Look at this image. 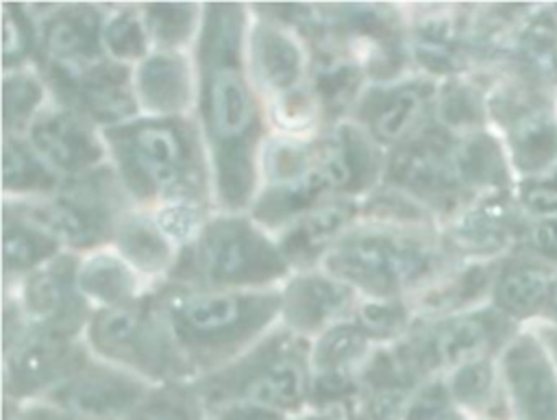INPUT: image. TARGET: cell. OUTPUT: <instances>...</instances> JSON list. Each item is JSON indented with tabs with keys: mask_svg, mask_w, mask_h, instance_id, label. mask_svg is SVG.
I'll list each match as a JSON object with an SVG mask.
<instances>
[{
	"mask_svg": "<svg viewBox=\"0 0 557 420\" xmlns=\"http://www.w3.org/2000/svg\"><path fill=\"white\" fill-rule=\"evenodd\" d=\"M126 183L139 196L185 194L200 185L194 144L174 120H144L107 131Z\"/></svg>",
	"mask_w": 557,
	"mask_h": 420,
	"instance_id": "obj_1",
	"label": "cell"
},
{
	"mask_svg": "<svg viewBox=\"0 0 557 420\" xmlns=\"http://www.w3.org/2000/svg\"><path fill=\"white\" fill-rule=\"evenodd\" d=\"M281 307L276 294L176 292L165 298L172 331L194 350L215 353L252 337Z\"/></svg>",
	"mask_w": 557,
	"mask_h": 420,
	"instance_id": "obj_2",
	"label": "cell"
},
{
	"mask_svg": "<svg viewBox=\"0 0 557 420\" xmlns=\"http://www.w3.org/2000/svg\"><path fill=\"white\" fill-rule=\"evenodd\" d=\"M435 265V252L424 242L394 233H359L339 242L326 268L372 294H394L424 279Z\"/></svg>",
	"mask_w": 557,
	"mask_h": 420,
	"instance_id": "obj_3",
	"label": "cell"
},
{
	"mask_svg": "<svg viewBox=\"0 0 557 420\" xmlns=\"http://www.w3.org/2000/svg\"><path fill=\"white\" fill-rule=\"evenodd\" d=\"M196 265L211 285H252L285 272V255L239 218L211 222L196 252Z\"/></svg>",
	"mask_w": 557,
	"mask_h": 420,
	"instance_id": "obj_4",
	"label": "cell"
},
{
	"mask_svg": "<svg viewBox=\"0 0 557 420\" xmlns=\"http://www.w3.org/2000/svg\"><path fill=\"white\" fill-rule=\"evenodd\" d=\"M220 396H237L244 405L268 411L298 409L307 396V370L302 357L285 344H270L237 370L228 383H220Z\"/></svg>",
	"mask_w": 557,
	"mask_h": 420,
	"instance_id": "obj_5",
	"label": "cell"
},
{
	"mask_svg": "<svg viewBox=\"0 0 557 420\" xmlns=\"http://www.w3.org/2000/svg\"><path fill=\"white\" fill-rule=\"evenodd\" d=\"M94 346L113 359L131 363L150 374L170 372L174 353L157 322L135 307H111L91 322Z\"/></svg>",
	"mask_w": 557,
	"mask_h": 420,
	"instance_id": "obj_6",
	"label": "cell"
},
{
	"mask_svg": "<svg viewBox=\"0 0 557 420\" xmlns=\"http://www.w3.org/2000/svg\"><path fill=\"white\" fill-rule=\"evenodd\" d=\"M50 400L74 420H126L144 400V385L122 372L91 368L72 374Z\"/></svg>",
	"mask_w": 557,
	"mask_h": 420,
	"instance_id": "obj_7",
	"label": "cell"
},
{
	"mask_svg": "<svg viewBox=\"0 0 557 420\" xmlns=\"http://www.w3.org/2000/svg\"><path fill=\"white\" fill-rule=\"evenodd\" d=\"M109 218L111 189L98 176L74 183L54 202L30 213V220H37L52 237H63L76 246L100 242L109 233Z\"/></svg>",
	"mask_w": 557,
	"mask_h": 420,
	"instance_id": "obj_8",
	"label": "cell"
},
{
	"mask_svg": "<svg viewBox=\"0 0 557 420\" xmlns=\"http://www.w3.org/2000/svg\"><path fill=\"white\" fill-rule=\"evenodd\" d=\"M389 178L400 187L437 202L450 200L461 185L455 152L435 133L403 146L392 157Z\"/></svg>",
	"mask_w": 557,
	"mask_h": 420,
	"instance_id": "obj_9",
	"label": "cell"
},
{
	"mask_svg": "<svg viewBox=\"0 0 557 420\" xmlns=\"http://www.w3.org/2000/svg\"><path fill=\"white\" fill-rule=\"evenodd\" d=\"M24 300L44 333L61 337L74 333L85 316V307L74 292V259L61 257L37 270L26 283Z\"/></svg>",
	"mask_w": 557,
	"mask_h": 420,
	"instance_id": "obj_10",
	"label": "cell"
},
{
	"mask_svg": "<svg viewBox=\"0 0 557 420\" xmlns=\"http://www.w3.org/2000/svg\"><path fill=\"white\" fill-rule=\"evenodd\" d=\"M205 120L218 144L255 135V102L239 65L205 70Z\"/></svg>",
	"mask_w": 557,
	"mask_h": 420,
	"instance_id": "obj_11",
	"label": "cell"
},
{
	"mask_svg": "<svg viewBox=\"0 0 557 420\" xmlns=\"http://www.w3.org/2000/svg\"><path fill=\"white\" fill-rule=\"evenodd\" d=\"M505 374L524 420H557V381L533 337H520L507 350Z\"/></svg>",
	"mask_w": 557,
	"mask_h": 420,
	"instance_id": "obj_12",
	"label": "cell"
},
{
	"mask_svg": "<svg viewBox=\"0 0 557 420\" xmlns=\"http://www.w3.org/2000/svg\"><path fill=\"white\" fill-rule=\"evenodd\" d=\"M496 337V320L490 316H461L442 322L429 339L411 350L418 368L466 366L479 361Z\"/></svg>",
	"mask_w": 557,
	"mask_h": 420,
	"instance_id": "obj_13",
	"label": "cell"
},
{
	"mask_svg": "<svg viewBox=\"0 0 557 420\" xmlns=\"http://www.w3.org/2000/svg\"><path fill=\"white\" fill-rule=\"evenodd\" d=\"M72 359L74 350L65 337L35 335L15 348L7 370V387L15 396H28L74 368Z\"/></svg>",
	"mask_w": 557,
	"mask_h": 420,
	"instance_id": "obj_14",
	"label": "cell"
},
{
	"mask_svg": "<svg viewBox=\"0 0 557 420\" xmlns=\"http://www.w3.org/2000/svg\"><path fill=\"white\" fill-rule=\"evenodd\" d=\"M30 141L41 159L67 172H76L100 157L91 133L70 113L44 115L33 124Z\"/></svg>",
	"mask_w": 557,
	"mask_h": 420,
	"instance_id": "obj_15",
	"label": "cell"
},
{
	"mask_svg": "<svg viewBox=\"0 0 557 420\" xmlns=\"http://www.w3.org/2000/svg\"><path fill=\"white\" fill-rule=\"evenodd\" d=\"M433 89L422 83H409L394 89H374L363 100V120L374 135L385 141H398L422 120Z\"/></svg>",
	"mask_w": 557,
	"mask_h": 420,
	"instance_id": "obj_16",
	"label": "cell"
},
{
	"mask_svg": "<svg viewBox=\"0 0 557 420\" xmlns=\"http://www.w3.org/2000/svg\"><path fill=\"white\" fill-rule=\"evenodd\" d=\"M348 305V287L322 276H302L294 281L283 296V313L287 322L300 331L318 329L339 316Z\"/></svg>",
	"mask_w": 557,
	"mask_h": 420,
	"instance_id": "obj_17",
	"label": "cell"
},
{
	"mask_svg": "<svg viewBox=\"0 0 557 420\" xmlns=\"http://www.w3.org/2000/svg\"><path fill=\"white\" fill-rule=\"evenodd\" d=\"M83 107L100 122H117L135 113L128 72L120 65H96L76 85Z\"/></svg>",
	"mask_w": 557,
	"mask_h": 420,
	"instance_id": "obj_18",
	"label": "cell"
},
{
	"mask_svg": "<svg viewBox=\"0 0 557 420\" xmlns=\"http://www.w3.org/2000/svg\"><path fill=\"white\" fill-rule=\"evenodd\" d=\"M137 87L146 107L154 111H178L189 98L187 65L176 54H154L141 63Z\"/></svg>",
	"mask_w": 557,
	"mask_h": 420,
	"instance_id": "obj_19",
	"label": "cell"
},
{
	"mask_svg": "<svg viewBox=\"0 0 557 420\" xmlns=\"http://www.w3.org/2000/svg\"><path fill=\"white\" fill-rule=\"evenodd\" d=\"M100 15L91 7H67L57 11L44 28L48 50L59 59L94 57L98 52Z\"/></svg>",
	"mask_w": 557,
	"mask_h": 420,
	"instance_id": "obj_20",
	"label": "cell"
},
{
	"mask_svg": "<svg viewBox=\"0 0 557 420\" xmlns=\"http://www.w3.org/2000/svg\"><path fill=\"white\" fill-rule=\"evenodd\" d=\"M242 33L244 11L237 4H209L200 41L202 67L215 70L224 65H239Z\"/></svg>",
	"mask_w": 557,
	"mask_h": 420,
	"instance_id": "obj_21",
	"label": "cell"
},
{
	"mask_svg": "<svg viewBox=\"0 0 557 420\" xmlns=\"http://www.w3.org/2000/svg\"><path fill=\"white\" fill-rule=\"evenodd\" d=\"M350 205H329L309 213L285 235L281 252L298 263L315 259V255L326 248V244L350 220Z\"/></svg>",
	"mask_w": 557,
	"mask_h": 420,
	"instance_id": "obj_22",
	"label": "cell"
},
{
	"mask_svg": "<svg viewBox=\"0 0 557 420\" xmlns=\"http://www.w3.org/2000/svg\"><path fill=\"white\" fill-rule=\"evenodd\" d=\"M259 78L278 91H287L300 76V52L278 30L259 26L252 41Z\"/></svg>",
	"mask_w": 557,
	"mask_h": 420,
	"instance_id": "obj_23",
	"label": "cell"
},
{
	"mask_svg": "<svg viewBox=\"0 0 557 420\" xmlns=\"http://www.w3.org/2000/svg\"><path fill=\"white\" fill-rule=\"evenodd\" d=\"M215 172H218V192L222 202L231 209L244 207L255 185L252 139L218 144Z\"/></svg>",
	"mask_w": 557,
	"mask_h": 420,
	"instance_id": "obj_24",
	"label": "cell"
},
{
	"mask_svg": "<svg viewBox=\"0 0 557 420\" xmlns=\"http://www.w3.org/2000/svg\"><path fill=\"white\" fill-rule=\"evenodd\" d=\"M550 276L535 265L509 268L496 283V302L509 316H529L548 300Z\"/></svg>",
	"mask_w": 557,
	"mask_h": 420,
	"instance_id": "obj_25",
	"label": "cell"
},
{
	"mask_svg": "<svg viewBox=\"0 0 557 420\" xmlns=\"http://www.w3.org/2000/svg\"><path fill=\"white\" fill-rule=\"evenodd\" d=\"M324 187H326V183H324L322 174L315 168H311L300 178L285 181V183H278L276 187L268 189L261 196V200L255 209V215L265 224H278L285 218H292L294 213L309 207L313 202V198Z\"/></svg>",
	"mask_w": 557,
	"mask_h": 420,
	"instance_id": "obj_26",
	"label": "cell"
},
{
	"mask_svg": "<svg viewBox=\"0 0 557 420\" xmlns=\"http://www.w3.org/2000/svg\"><path fill=\"white\" fill-rule=\"evenodd\" d=\"M513 159L522 170H540L557 157V126L542 113L520 118L511 131Z\"/></svg>",
	"mask_w": 557,
	"mask_h": 420,
	"instance_id": "obj_27",
	"label": "cell"
},
{
	"mask_svg": "<svg viewBox=\"0 0 557 420\" xmlns=\"http://www.w3.org/2000/svg\"><path fill=\"white\" fill-rule=\"evenodd\" d=\"M78 285L89 296L115 307H122V302L131 298L135 287L128 268L109 255L91 257L81 270Z\"/></svg>",
	"mask_w": 557,
	"mask_h": 420,
	"instance_id": "obj_28",
	"label": "cell"
},
{
	"mask_svg": "<svg viewBox=\"0 0 557 420\" xmlns=\"http://www.w3.org/2000/svg\"><path fill=\"white\" fill-rule=\"evenodd\" d=\"M455 165L461 183L494 185L505 181V161L490 135H472L455 150Z\"/></svg>",
	"mask_w": 557,
	"mask_h": 420,
	"instance_id": "obj_29",
	"label": "cell"
},
{
	"mask_svg": "<svg viewBox=\"0 0 557 420\" xmlns=\"http://www.w3.org/2000/svg\"><path fill=\"white\" fill-rule=\"evenodd\" d=\"M120 250L141 270L154 272L168 265L170 248L163 239L161 231L144 220V218H128L120 226Z\"/></svg>",
	"mask_w": 557,
	"mask_h": 420,
	"instance_id": "obj_30",
	"label": "cell"
},
{
	"mask_svg": "<svg viewBox=\"0 0 557 420\" xmlns=\"http://www.w3.org/2000/svg\"><path fill=\"white\" fill-rule=\"evenodd\" d=\"M54 252V237L48 231L35 228L30 222L4 218V268L24 270Z\"/></svg>",
	"mask_w": 557,
	"mask_h": 420,
	"instance_id": "obj_31",
	"label": "cell"
},
{
	"mask_svg": "<svg viewBox=\"0 0 557 420\" xmlns=\"http://www.w3.org/2000/svg\"><path fill=\"white\" fill-rule=\"evenodd\" d=\"M368 335L361 326H335L331 329L315 348L313 361L322 372H344L366 350Z\"/></svg>",
	"mask_w": 557,
	"mask_h": 420,
	"instance_id": "obj_32",
	"label": "cell"
},
{
	"mask_svg": "<svg viewBox=\"0 0 557 420\" xmlns=\"http://www.w3.org/2000/svg\"><path fill=\"white\" fill-rule=\"evenodd\" d=\"M2 176L7 189H41L54 183L46 168L17 141L4 144Z\"/></svg>",
	"mask_w": 557,
	"mask_h": 420,
	"instance_id": "obj_33",
	"label": "cell"
},
{
	"mask_svg": "<svg viewBox=\"0 0 557 420\" xmlns=\"http://www.w3.org/2000/svg\"><path fill=\"white\" fill-rule=\"evenodd\" d=\"M146 22L161 46H176L187 39L194 24V7L152 4L146 9Z\"/></svg>",
	"mask_w": 557,
	"mask_h": 420,
	"instance_id": "obj_34",
	"label": "cell"
},
{
	"mask_svg": "<svg viewBox=\"0 0 557 420\" xmlns=\"http://www.w3.org/2000/svg\"><path fill=\"white\" fill-rule=\"evenodd\" d=\"M339 146H342V155L344 161L350 170L352 176V189H359L363 185H368L376 172V155L372 144L368 141V137L355 128V126H344L339 131Z\"/></svg>",
	"mask_w": 557,
	"mask_h": 420,
	"instance_id": "obj_35",
	"label": "cell"
},
{
	"mask_svg": "<svg viewBox=\"0 0 557 420\" xmlns=\"http://www.w3.org/2000/svg\"><path fill=\"white\" fill-rule=\"evenodd\" d=\"M461 242L470 246H494L505 235V209L498 205H483L468 213L457 228Z\"/></svg>",
	"mask_w": 557,
	"mask_h": 420,
	"instance_id": "obj_36",
	"label": "cell"
},
{
	"mask_svg": "<svg viewBox=\"0 0 557 420\" xmlns=\"http://www.w3.org/2000/svg\"><path fill=\"white\" fill-rule=\"evenodd\" d=\"M4 124L9 128L20 126L41 100V87L26 74H15L4 81Z\"/></svg>",
	"mask_w": 557,
	"mask_h": 420,
	"instance_id": "obj_37",
	"label": "cell"
},
{
	"mask_svg": "<svg viewBox=\"0 0 557 420\" xmlns=\"http://www.w3.org/2000/svg\"><path fill=\"white\" fill-rule=\"evenodd\" d=\"M359 85V72L348 63H329L318 72L315 87L320 98L331 109H342Z\"/></svg>",
	"mask_w": 557,
	"mask_h": 420,
	"instance_id": "obj_38",
	"label": "cell"
},
{
	"mask_svg": "<svg viewBox=\"0 0 557 420\" xmlns=\"http://www.w3.org/2000/svg\"><path fill=\"white\" fill-rule=\"evenodd\" d=\"M107 48L120 59L141 57L146 50V37L139 20L133 13H120L104 28Z\"/></svg>",
	"mask_w": 557,
	"mask_h": 420,
	"instance_id": "obj_39",
	"label": "cell"
},
{
	"mask_svg": "<svg viewBox=\"0 0 557 420\" xmlns=\"http://www.w3.org/2000/svg\"><path fill=\"white\" fill-rule=\"evenodd\" d=\"M407 322V313L400 302H366L359 309V324L366 335L374 337H392L403 331Z\"/></svg>",
	"mask_w": 557,
	"mask_h": 420,
	"instance_id": "obj_40",
	"label": "cell"
},
{
	"mask_svg": "<svg viewBox=\"0 0 557 420\" xmlns=\"http://www.w3.org/2000/svg\"><path fill=\"white\" fill-rule=\"evenodd\" d=\"M492 385V368L487 361L479 359L472 363L461 366L453 381H450V394L466 405H479Z\"/></svg>",
	"mask_w": 557,
	"mask_h": 420,
	"instance_id": "obj_41",
	"label": "cell"
},
{
	"mask_svg": "<svg viewBox=\"0 0 557 420\" xmlns=\"http://www.w3.org/2000/svg\"><path fill=\"white\" fill-rule=\"evenodd\" d=\"M126 420H196V409L185 396L165 392L141 400Z\"/></svg>",
	"mask_w": 557,
	"mask_h": 420,
	"instance_id": "obj_42",
	"label": "cell"
},
{
	"mask_svg": "<svg viewBox=\"0 0 557 420\" xmlns=\"http://www.w3.org/2000/svg\"><path fill=\"white\" fill-rule=\"evenodd\" d=\"M440 113L448 126H472L481 120V104L472 89L453 85L446 89L440 102Z\"/></svg>",
	"mask_w": 557,
	"mask_h": 420,
	"instance_id": "obj_43",
	"label": "cell"
},
{
	"mask_svg": "<svg viewBox=\"0 0 557 420\" xmlns=\"http://www.w3.org/2000/svg\"><path fill=\"white\" fill-rule=\"evenodd\" d=\"M30 48V26L20 9L7 4L2 11V54L4 63H17Z\"/></svg>",
	"mask_w": 557,
	"mask_h": 420,
	"instance_id": "obj_44",
	"label": "cell"
},
{
	"mask_svg": "<svg viewBox=\"0 0 557 420\" xmlns=\"http://www.w3.org/2000/svg\"><path fill=\"white\" fill-rule=\"evenodd\" d=\"M309 165V150L289 141H281L274 144L268 152V172L272 178L285 183V181H294L300 178L302 174H307Z\"/></svg>",
	"mask_w": 557,
	"mask_h": 420,
	"instance_id": "obj_45",
	"label": "cell"
},
{
	"mask_svg": "<svg viewBox=\"0 0 557 420\" xmlns=\"http://www.w3.org/2000/svg\"><path fill=\"white\" fill-rule=\"evenodd\" d=\"M487 283V272L483 268H472L468 272H463L450 287H446L444 292L433 296V305H459L466 302L470 298H474L476 294L483 292Z\"/></svg>",
	"mask_w": 557,
	"mask_h": 420,
	"instance_id": "obj_46",
	"label": "cell"
},
{
	"mask_svg": "<svg viewBox=\"0 0 557 420\" xmlns=\"http://www.w3.org/2000/svg\"><path fill=\"white\" fill-rule=\"evenodd\" d=\"M522 202L535 215H544L546 220L557 218V187L548 183H527L520 192Z\"/></svg>",
	"mask_w": 557,
	"mask_h": 420,
	"instance_id": "obj_47",
	"label": "cell"
},
{
	"mask_svg": "<svg viewBox=\"0 0 557 420\" xmlns=\"http://www.w3.org/2000/svg\"><path fill=\"white\" fill-rule=\"evenodd\" d=\"M446 390L440 383L424 387L407 409V420H435L446 405Z\"/></svg>",
	"mask_w": 557,
	"mask_h": 420,
	"instance_id": "obj_48",
	"label": "cell"
},
{
	"mask_svg": "<svg viewBox=\"0 0 557 420\" xmlns=\"http://www.w3.org/2000/svg\"><path fill=\"white\" fill-rule=\"evenodd\" d=\"M198 222V213L189 207H174V209H165L159 218V226L174 235V237H185L191 233V228Z\"/></svg>",
	"mask_w": 557,
	"mask_h": 420,
	"instance_id": "obj_49",
	"label": "cell"
},
{
	"mask_svg": "<svg viewBox=\"0 0 557 420\" xmlns=\"http://www.w3.org/2000/svg\"><path fill=\"white\" fill-rule=\"evenodd\" d=\"M281 120L292 124V126H302L311 120V102L307 96L302 94H292L285 96V100L281 102Z\"/></svg>",
	"mask_w": 557,
	"mask_h": 420,
	"instance_id": "obj_50",
	"label": "cell"
},
{
	"mask_svg": "<svg viewBox=\"0 0 557 420\" xmlns=\"http://www.w3.org/2000/svg\"><path fill=\"white\" fill-rule=\"evenodd\" d=\"M533 244L548 257H557V218L544 220L533 228Z\"/></svg>",
	"mask_w": 557,
	"mask_h": 420,
	"instance_id": "obj_51",
	"label": "cell"
},
{
	"mask_svg": "<svg viewBox=\"0 0 557 420\" xmlns=\"http://www.w3.org/2000/svg\"><path fill=\"white\" fill-rule=\"evenodd\" d=\"M220 420H281L276 411H268L252 405H233L228 407Z\"/></svg>",
	"mask_w": 557,
	"mask_h": 420,
	"instance_id": "obj_52",
	"label": "cell"
},
{
	"mask_svg": "<svg viewBox=\"0 0 557 420\" xmlns=\"http://www.w3.org/2000/svg\"><path fill=\"white\" fill-rule=\"evenodd\" d=\"M20 420H74V418L63 413L57 407H35V409H28L26 413H22Z\"/></svg>",
	"mask_w": 557,
	"mask_h": 420,
	"instance_id": "obj_53",
	"label": "cell"
},
{
	"mask_svg": "<svg viewBox=\"0 0 557 420\" xmlns=\"http://www.w3.org/2000/svg\"><path fill=\"white\" fill-rule=\"evenodd\" d=\"M548 305L553 307V311L557 313V279H553L550 283V292H548Z\"/></svg>",
	"mask_w": 557,
	"mask_h": 420,
	"instance_id": "obj_54",
	"label": "cell"
},
{
	"mask_svg": "<svg viewBox=\"0 0 557 420\" xmlns=\"http://www.w3.org/2000/svg\"><path fill=\"white\" fill-rule=\"evenodd\" d=\"M555 350H557V344H555Z\"/></svg>",
	"mask_w": 557,
	"mask_h": 420,
	"instance_id": "obj_55",
	"label": "cell"
}]
</instances>
